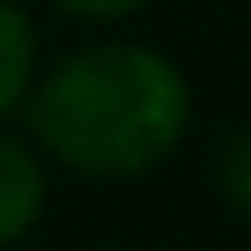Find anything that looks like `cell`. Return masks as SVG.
Segmentation results:
<instances>
[{"mask_svg": "<svg viewBox=\"0 0 251 251\" xmlns=\"http://www.w3.org/2000/svg\"><path fill=\"white\" fill-rule=\"evenodd\" d=\"M28 78H34V28L17 6L0 0V117L23 100Z\"/></svg>", "mask_w": 251, "mask_h": 251, "instance_id": "3", "label": "cell"}, {"mask_svg": "<svg viewBox=\"0 0 251 251\" xmlns=\"http://www.w3.org/2000/svg\"><path fill=\"white\" fill-rule=\"evenodd\" d=\"M190 123V90L145 45H95L67 56L34 95V134L62 162L100 179L156 168Z\"/></svg>", "mask_w": 251, "mask_h": 251, "instance_id": "1", "label": "cell"}, {"mask_svg": "<svg viewBox=\"0 0 251 251\" xmlns=\"http://www.w3.org/2000/svg\"><path fill=\"white\" fill-rule=\"evenodd\" d=\"M73 17H123V11H140L145 0H56Z\"/></svg>", "mask_w": 251, "mask_h": 251, "instance_id": "5", "label": "cell"}, {"mask_svg": "<svg viewBox=\"0 0 251 251\" xmlns=\"http://www.w3.org/2000/svg\"><path fill=\"white\" fill-rule=\"evenodd\" d=\"M218 184H224V196L251 212V134H234L224 145V156H218Z\"/></svg>", "mask_w": 251, "mask_h": 251, "instance_id": "4", "label": "cell"}, {"mask_svg": "<svg viewBox=\"0 0 251 251\" xmlns=\"http://www.w3.org/2000/svg\"><path fill=\"white\" fill-rule=\"evenodd\" d=\"M39 201H45V173H39L34 151L17 140H0V246L34 229Z\"/></svg>", "mask_w": 251, "mask_h": 251, "instance_id": "2", "label": "cell"}]
</instances>
